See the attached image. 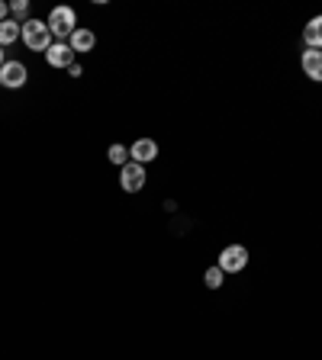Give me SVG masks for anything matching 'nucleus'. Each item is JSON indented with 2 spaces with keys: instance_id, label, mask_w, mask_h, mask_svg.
I'll return each mask as SVG.
<instances>
[{
  "instance_id": "7",
  "label": "nucleus",
  "mask_w": 322,
  "mask_h": 360,
  "mask_svg": "<svg viewBox=\"0 0 322 360\" xmlns=\"http://www.w3.org/2000/svg\"><path fill=\"white\" fill-rule=\"evenodd\" d=\"M75 58H78V55L71 52V45H68V42H52V45H49V52H45V61H49L52 68H58V71H61V68H71V65H75Z\"/></svg>"
},
{
  "instance_id": "1",
  "label": "nucleus",
  "mask_w": 322,
  "mask_h": 360,
  "mask_svg": "<svg viewBox=\"0 0 322 360\" xmlns=\"http://www.w3.org/2000/svg\"><path fill=\"white\" fill-rule=\"evenodd\" d=\"M45 26H49L55 42H68L71 32L78 30V13L71 7H55L52 13H49V20H45Z\"/></svg>"
},
{
  "instance_id": "9",
  "label": "nucleus",
  "mask_w": 322,
  "mask_h": 360,
  "mask_svg": "<svg viewBox=\"0 0 322 360\" xmlns=\"http://www.w3.org/2000/svg\"><path fill=\"white\" fill-rule=\"evenodd\" d=\"M68 45H71V52L75 55H87V52H94L97 36H94L90 30H84V26H78V30L71 32V39H68Z\"/></svg>"
},
{
  "instance_id": "12",
  "label": "nucleus",
  "mask_w": 322,
  "mask_h": 360,
  "mask_svg": "<svg viewBox=\"0 0 322 360\" xmlns=\"http://www.w3.org/2000/svg\"><path fill=\"white\" fill-rule=\"evenodd\" d=\"M10 20H16L23 26V22H30L32 16H30V4H26V0H13V4H10Z\"/></svg>"
},
{
  "instance_id": "11",
  "label": "nucleus",
  "mask_w": 322,
  "mask_h": 360,
  "mask_svg": "<svg viewBox=\"0 0 322 360\" xmlns=\"http://www.w3.org/2000/svg\"><path fill=\"white\" fill-rule=\"evenodd\" d=\"M20 32H23V26L16 20H4V22H0V49H10V45L20 39Z\"/></svg>"
},
{
  "instance_id": "8",
  "label": "nucleus",
  "mask_w": 322,
  "mask_h": 360,
  "mask_svg": "<svg viewBox=\"0 0 322 360\" xmlns=\"http://www.w3.org/2000/svg\"><path fill=\"white\" fill-rule=\"evenodd\" d=\"M300 68H303V75H306L309 81L322 84V52L319 49H306V52L300 55Z\"/></svg>"
},
{
  "instance_id": "14",
  "label": "nucleus",
  "mask_w": 322,
  "mask_h": 360,
  "mask_svg": "<svg viewBox=\"0 0 322 360\" xmlns=\"http://www.w3.org/2000/svg\"><path fill=\"white\" fill-rule=\"evenodd\" d=\"M223 280H225V274L219 267H210L206 274H203V283L210 286V290H219V286H223Z\"/></svg>"
},
{
  "instance_id": "4",
  "label": "nucleus",
  "mask_w": 322,
  "mask_h": 360,
  "mask_svg": "<svg viewBox=\"0 0 322 360\" xmlns=\"http://www.w3.org/2000/svg\"><path fill=\"white\" fill-rule=\"evenodd\" d=\"M145 165H135V161H129V165L120 167V187L126 190V193H139V190L145 187Z\"/></svg>"
},
{
  "instance_id": "3",
  "label": "nucleus",
  "mask_w": 322,
  "mask_h": 360,
  "mask_svg": "<svg viewBox=\"0 0 322 360\" xmlns=\"http://www.w3.org/2000/svg\"><path fill=\"white\" fill-rule=\"evenodd\" d=\"M216 267L223 270V274H239V270L248 267V248L245 245H229L223 248V255H219Z\"/></svg>"
},
{
  "instance_id": "2",
  "label": "nucleus",
  "mask_w": 322,
  "mask_h": 360,
  "mask_svg": "<svg viewBox=\"0 0 322 360\" xmlns=\"http://www.w3.org/2000/svg\"><path fill=\"white\" fill-rule=\"evenodd\" d=\"M20 39L30 52H49V45L55 42L52 32H49V26H45V20H36V16H32L30 22H23Z\"/></svg>"
},
{
  "instance_id": "16",
  "label": "nucleus",
  "mask_w": 322,
  "mask_h": 360,
  "mask_svg": "<svg viewBox=\"0 0 322 360\" xmlns=\"http://www.w3.org/2000/svg\"><path fill=\"white\" fill-rule=\"evenodd\" d=\"M68 75H71V77H81V65H78V61H75V65L68 68Z\"/></svg>"
},
{
  "instance_id": "13",
  "label": "nucleus",
  "mask_w": 322,
  "mask_h": 360,
  "mask_svg": "<svg viewBox=\"0 0 322 360\" xmlns=\"http://www.w3.org/2000/svg\"><path fill=\"white\" fill-rule=\"evenodd\" d=\"M106 158H110V165L123 167V165H129V148L126 145H110V148H106Z\"/></svg>"
},
{
  "instance_id": "17",
  "label": "nucleus",
  "mask_w": 322,
  "mask_h": 360,
  "mask_svg": "<svg viewBox=\"0 0 322 360\" xmlns=\"http://www.w3.org/2000/svg\"><path fill=\"white\" fill-rule=\"evenodd\" d=\"M7 65V55H4V49H0V68Z\"/></svg>"
},
{
  "instance_id": "5",
  "label": "nucleus",
  "mask_w": 322,
  "mask_h": 360,
  "mask_svg": "<svg viewBox=\"0 0 322 360\" xmlns=\"http://www.w3.org/2000/svg\"><path fill=\"white\" fill-rule=\"evenodd\" d=\"M26 81H30V71H26V65H23V61H7V65L0 68V87L20 90Z\"/></svg>"
},
{
  "instance_id": "10",
  "label": "nucleus",
  "mask_w": 322,
  "mask_h": 360,
  "mask_svg": "<svg viewBox=\"0 0 322 360\" xmlns=\"http://www.w3.org/2000/svg\"><path fill=\"white\" fill-rule=\"evenodd\" d=\"M303 42H306V49H319L322 52V13L313 16V20L306 22V30H303Z\"/></svg>"
},
{
  "instance_id": "6",
  "label": "nucleus",
  "mask_w": 322,
  "mask_h": 360,
  "mask_svg": "<svg viewBox=\"0 0 322 360\" xmlns=\"http://www.w3.org/2000/svg\"><path fill=\"white\" fill-rule=\"evenodd\" d=\"M155 158H158L155 139H135V142L129 145V161H135V165H149V161H155Z\"/></svg>"
},
{
  "instance_id": "15",
  "label": "nucleus",
  "mask_w": 322,
  "mask_h": 360,
  "mask_svg": "<svg viewBox=\"0 0 322 360\" xmlns=\"http://www.w3.org/2000/svg\"><path fill=\"white\" fill-rule=\"evenodd\" d=\"M4 20H10V4L7 0H0V22Z\"/></svg>"
}]
</instances>
